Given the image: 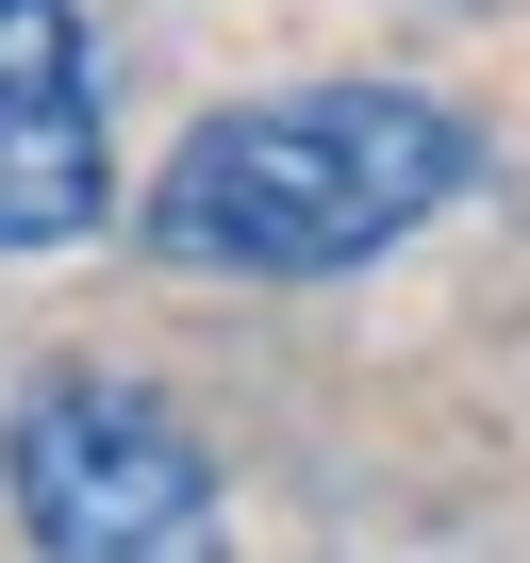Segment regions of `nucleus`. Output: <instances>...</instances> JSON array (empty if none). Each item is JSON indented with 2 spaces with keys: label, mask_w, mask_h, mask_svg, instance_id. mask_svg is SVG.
<instances>
[{
  "label": "nucleus",
  "mask_w": 530,
  "mask_h": 563,
  "mask_svg": "<svg viewBox=\"0 0 530 563\" xmlns=\"http://www.w3.org/2000/svg\"><path fill=\"white\" fill-rule=\"evenodd\" d=\"M117 216L84 0H0V249H84Z\"/></svg>",
  "instance_id": "nucleus-3"
},
{
  "label": "nucleus",
  "mask_w": 530,
  "mask_h": 563,
  "mask_svg": "<svg viewBox=\"0 0 530 563\" xmlns=\"http://www.w3.org/2000/svg\"><path fill=\"white\" fill-rule=\"evenodd\" d=\"M464 183H481V133L448 100H415V84H283V100L199 117L150 166L133 232L183 282H349V265L415 249Z\"/></svg>",
  "instance_id": "nucleus-1"
},
{
  "label": "nucleus",
  "mask_w": 530,
  "mask_h": 563,
  "mask_svg": "<svg viewBox=\"0 0 530 563\" xmlns=\"http://www.w3.org/2000/svg\"><path fill=\"white\" fill-rule=\"evenodd\" d=\"M0 497H18L34 563H232L199 431L117 365H51L0 415Z\"/></svg>",
  "instance_id": "nucleus-2"
}]
</instances>
